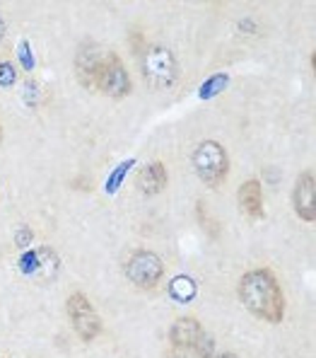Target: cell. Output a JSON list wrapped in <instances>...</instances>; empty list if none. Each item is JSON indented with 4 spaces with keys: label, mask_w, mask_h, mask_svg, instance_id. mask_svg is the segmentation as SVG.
Returning <instances> with one entry per match:
<instances>
[{
    "label": "cell",
    "mask_w": 316,
    "mask_h": 358,
    "mask_svg": "<svg viewBox=\"0 0 316 358\" xmlns=\"http://www.w3.org/2000/svg\"><path fill=\"white\" fill-rule=\"evenodd\" d=\"M102 66H104V56L99 51V46L94 41H82L75 54V76L80 80V85L87 90H97Z\"/></svg>",
    "instance_id": "7"
},
{
    "label": "cell",
    "mask_w": 316,
    "mask_h": 358,
    "mask_svg": "<svg viewBox=\"0 0 316 358\" xmlns=\"http://www.w3.org/2000/svg\"><path fill=\"white\" fill-rule=\"evenodd\" d=\"M167 182H170V175H167V167L162 160L147 162L138 175V189L145 196H157L167 187Z\"/></svg>",
    "instance_id": "12"
},
{
    "label": "cell",
    "mask_w": 316,
    "mask_h": 358,
    "mask_svg": "<svg viewBox=\"0 0 316 358\" xmlns=\"http://www.w3.org/2000/svg\"><path fill=\"white\" fill-rule=\"evenodd\" d=\"M213 358H236L234 354H215Z\"/></svg>",
    "instance_id": "17"
},
{
    "label": "cell",
    "mask_w": 316,
    "mask_h": 358,
    "mask_svg": "<svg viewBox=\"0 0 316 358\" xmlns=\"http://www.w3.org/2000/svg\"><path fill=\"white\" fill-rule=\"evenodd\" d=\"M167 358H193L188 351H176V349H172L170 354H167Z\"/></svg>",
    "instance_id": "15"
},
{
    "label": "cell",
    "mask_w": 316,
    "mask_h": 358,
    "mask_svg": "<svg viewBox=\"0 0 316 358\" xmlns=\"http://www.w3.org/2000/svg\"><path fill=\"white\" fill-rule=\"evenodd\" d=\"M66 313L68 320H70V327L75 329V334L80 336L82 341H94L99 334H102V317L94 310L92 300H89L82 291H75L68 296L66 303Z\"/></svg>",
    "instance_id": "5"
},
{
    "label": "cell",
    "mask_w": 316,
    "mask_h": 358,
    "mask_svg": "<svg viewBox=\"0 0 316 358\" xmlns=\"http://www.w3.org/2000/svg\"><path fill=\"white\" fill-rule=\"evenodd\" d=\"M203 336V327L196 317H179L170 327V344L176 351H191Z\"/></svg>",
    "instance_id": "10"
},
{
    "label": "cell",
    "mask_w": 316,
    "mask_h": 358,
    "mask_svg": "<svg viewBox=\"0 0 316 358\" xmlns=\"http://www.w3.org/2000/svg\"><path fill=\"white\" fill-rule=\"evenodd\" d=\"M292 206L294 213L304 220V223H314L316 220V177L314 172H302L294 182L292 189Z\"/></svg>",
    "instance_id": "8"
},
{
    "label": "cell",
    "mask_w": 316,
    "mask_h": 358,
    "mask_svg": "<svg viewBox=\"0 0 316 358\" xmlns=\"http://www.w3.org/2000/svg\"><path fill=\"white\" fill-rule=\"evenodd\" d=\"M0 143H3V126H0Z\"/></svg>",
    "instance_id": "18"
},
{
    "label": "cell",
    "mask_w": 316,
    "mask_h": 358,
    "mask_svg": "<svg viewBox=\"0 0 316 358\" xmlns=\"http://www.w3.org/2000/svg\"><path fill=\"white\" fill-rule=\"evenodd\" d=\"M3 39H5V20L0 17V41H3Z\"/></svg>",
    "instance_id": "16"
},
{
    "label": "cell",
    "mask_w": 316,
    "mask_h": 358,
    "mask_svg": "<svg viewBox=\"0 0 316 358\" xmlns=\"http://www.w3.org/2000/svg\"><path fill=\"white\" fill-rule=\"evenodd\" d=\"M123 273L135 288H140V291H152V288L160 286V281L165 278V262L152 250H135L133 255L126 259Z\"/></svg>",
    "instance_id": "4"
},
{
    "label": "cell",
    "mask_w": 316,
    "mask_h": 358,
    "mask_svg": "<svg viewBox=\"0 0 316 358\" xmlns=\"http://www.w3.org/2000/svg\"><path fill=\"white\" fill-rule=\"evenodd\" d=\"M167 291H170V296L176 300V303H191V300L196 298V293H198V286H196V281H193L191 276L181 273V276L172 278L170 286H167Z\"/></svg>",
    "instance_id": "13"
},
{
    "label": "cell",
    "mask_w": 316,
    "mask_h": 358,
    "mask_svg": "<svg viewBox=\"0 0 316 358\" xmlns=\"http://www.w3.org/2000/svg\"><path fill=\"white\" fill-rule=\"evenodd\" d=\"M140 73L152 90H167L176 83L179 63L167 46L152 44L145 46V51L140 54Z\"/></svg>",
    "instance_id": "2"
},
{
    "label": "cell",
    "mask_w": 316,
    "mask_h": 358,
    "mask_svg": "<svg viewBox=\"0 0 316 358\" xmlns=\"http://www.w3.org/2000/svg\"><path fill=\"white\" fill-rule=\"evenodd\" d=\"M27 264H24V271L34 278L36 283H51L56 278V273L61 271V259L54 250L49 247H39L27 257Z\"/></svg>",
    "instance_id": "9"
},
{
    "label": "cell",
    "mask_w": 316,
    "mask_h": 358,
    "mask_svg": "<svg viewBox=\"0 0 316 358\" xmlns=\"http://www.w3.org/2000/svg\"><path fill=\"white\" fill-rule=\"evenodd\" d=\"M15 80H17V71H15L13 63L3 61L0 63V85L3 87H13Z\"/></svg>",
    "instance_id": "14"
},
{
    "label": "cell",
    "mask_w": 316,
    "mask_h": 358,
    "mask_svg": "<svg viewBox=\"0 0 316 358\" xmlns=\"http://www.w3.org/2000/svg\"><path fill=\"white\" fill-rule=\"evenodd\" d=\"M97 90L112 99H123L126 94H130V90H133L130 76H128V71H126L119 54L104 56V66H102V76H99Z\"/></svg>",
    "instance_id": "6"
},
{
    "label": "cell",
    "mask_w": 316,
    "mask_h": 358,
    "mask_svg": "<svg viewBox=\"0 0 316 358\" xmlns=\"http://www.w3.org/2000/svg\"><path fill=\"white\" fill-rule=\"evenodd\" d=\"M191 165L198 179L213 189H218L230 175L227 150L218 141H203V143H198L196 150L191 152Z\"/></svg>",
    "instance_id": "3"
},
{
    "label": "cell",
    "mask_w": 316,
    "mask_h": 358,
    "mask_svg": "<svg viewBox=\"0 0 316 358\" xmlns=\"http://www.w3.org/2000/svg\"><path fill=\"white\" fill-rule=\"evenodd\" d=\"M239 300L254 317L280 324L285 317V296L271 268H254L239 278Z\"/></svg>",
    "instance_id": "1"
},
{
    "label": "cell",
    "mask_w": 316,
    "mask_h": 358,
    "mask_svg": "<svg viewBox=\"0 0 316 358\" xmlns=\"http://www.w3.org/2000/svg\"><path fill=\"white\" fill-rule=\"evenodd\" d=\"M236 201H239V208L246 218L261 220L266 215V210H263V189L259 179H246L239 187V192H236Z\"/></svg>",
    "instance_id": "11"
}]
</instances>
